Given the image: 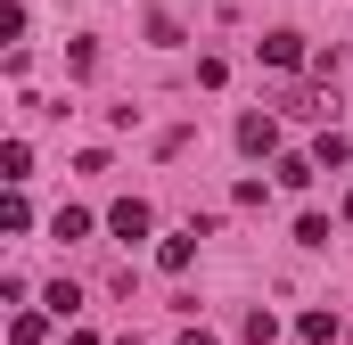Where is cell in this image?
Masks as SVG:
<instances>
[{
	"instance_id": "7a4b0ae2",
	"label": "cell",
	"mask_w": 353,
	"mask_h": 345,
	"mask_svg": "<svg viewBox=\"0 0 353 345\" xmlns=\"http://www.w3.org/2000/svg\"><path fill=\"white\" fill-rule=\"evenodd\" d=\"M255 50H263V66H279V75H296V66H312V50H304V33H263Z\"/></svg>"
},
{
	"instance_id": "3957f363",
	"label": "cell",
	"mask_w": 353,
	"mask_h": 345,
	"mask_svg": "<svg viewBox=\"0 0 353 345\" xmlns=\"http://www.w3.org/2000/svg\"><path fill=\"white\" fill-rule=\"evenodd\" d=\"M197 239H214V222H189V230H173V239L157 247V263H165V271H189V263H197Z\"/></svg>"
},
{
	"instance_id": "30bf717a",
	"label": "cell",
	"mask_w": 353,
	"mask_h": 345,
	"mask_svg": "<svg viewBox=\"0 0 353 345\" xmlns=\"http://www.w3.org/2000/svg\"><path fill=\"white\" fill-rule=\"evenodd\" d=\"M296 337H304V345H337V313H304Z\"/></svg>"
},
{
	"instance_id": "5bb4252c",
	"label": "cell",
	"mask_w": 353,
	"mask_h": 345,
	"mask_svg": "<svg viewBox=\"0 0 353 345\" xmlns=\"http://www.w3.org/2000/svg\"><path fill=\"white\" fill-rule=\"evenodd\" d=\"M239 329H247V345H271V337H279V321H271V313H247Z\"/></svg>"
},
{
	"instance_id": "6da1fadb",
	"label": "cell",
	"mask_w": 353,
	"mask_h": 345,
	"mask_svg": "<svg viewBox=\"0 0 353 345\" xmlns=\"http://www.w3.org/2000/svg\"><path fill=\"white\" fill-rule=\"evenodd\" d=\"M239 148H247V157H279V115L247 107V115H239Z\"/></svg>"
},
{
	"instance_id": "277c9868",
	"label": "cell",
	"mask_w": 353,
	"mask_h": 345,
	"mask_svg": "<svg viewBox=\"0 0 353 345\" xmlns=\"http://www.w3.org/2000/svg\"><path fill=\"white\" fill-rule=\"evenodd\" d=\"M107 230H115V239H148V230H157V214H148V197H123V206L107 214Z\"/></svg>"
},
{
	"instance_id": "e0dca14e",
	"label": "cell",
	"mask_w": 353,
	"mask_h": 345,
	"mask_svg": "<svg viewBox=\"0 0 353 345\" xmlns=\"http://www.w3.org/2000/svg\"><path fill=\"white\" fill-rule=\"evenodd\" d=\"M345 222H353V189H345Z\"/></svg>"
},
{
	"instance_id": "8992f818",
	"label": "cell",
	"mask_w": 353,
	"mask_h": 345,
	"mask_svg": "<svg viewBox=\"0 0 353 345\" xmlns=\"http://www.w3.org/2000/svg\"><path fill=\"white\" fill-rule=\"evenodd\" d=\"M271 172H279V189H312L321 157H271Z\"/></svg>"
},
{
	"instance_id": "4fadbf2b",
	"label": "cell",
	"mask_w": 353,
	"mask_h": 345,
	"mask_svg": "<svg viewBox=\"0 0 353 345\" xmlns=\"http://www.w3.org/2000/svg\"><path fill=\"white\" fill-rule=\"evenodd\" d=\"M41 304H50V313H58V321H66V313H83V288H74V279H58V288H50V296H41Z\"/></svg>"
},
{
	"instance_id": "52a82bcc",
	"label": "cell",
	"mask_w": 353,
	"mask_h": 345,
	"mask_svg": "<svg viewBox=\"0 0 353 345\" xmlns=\"http://www.w3.org/2000/svg\"><path fill=\"white\" fill-rule=\"evenodd\" d=\"M279 107H288V115H312V124H329V107H337V99H329V90H288Z\"/></svg>"
},
{
	"instance_id": "9a60e30c",
	"label": "cell",
	"mask_w": 353,
	"mask_h": 345,
	"mask_svg": "<svg viewBox=\"0 0 353 345\" xmlns=\"http://www.w3.org/2000/svg\"><path fill=\"white\" fill-rule=\"evenodd\" d=\"M181 345H214V337H205V329H189V337H181Z\"/></svg>"
},
{
	"instance_id": "9c48e42d",
	"label": "cell",
	"mask_w": 353,
	"mask_h": 345,
	"mask_svg": "<svg viewBox=\"0 0 353 345\" xmlns=\"http://www.w3.org/2000/svg\"><path fill=\"white\" fill-rule=\"evenodd\" d=\"M50 321H58V313H17V321H8V345H41Z\"/></svg>"
},
{
	"instance_id": "ba28073f",
	"label": "cell",
	"mask_w": 353,
	"mask_h": 345,
	"mask_svg": "<svg viewBox=\"0 0 353 345\" xmlns=\"http://www.w3.org/2000/svg\"><path fill=\"white\" fill-rule=\"evenodd\" d=\"M50 239H66V247L90 239V214H83V206H58V214H50Z\"/></svg>"
},
{
	"instance_id": "7c38bea8",
	"label": "cell",
	"mask_w": 353,
	"mask_h": 345,
	"mask_svg": "<svg viewBox=\"0 0 353 345\" xmlns=\"http://www.w3.org/2000/svg\"><path fill=\"white\" fill-rule=\"evenodd\" d=\"M0 230H33V206H25V189H8V206H0Z\"/></svg>"
},
{
	"instance_id": "5b68a950",
	"label": "cell",
	"mask_w": 353,
	"mask_h": 345,
	"mask_svg": "<svg viewBox=\"0 0 353 345\" xmlns=\"http://www.w3.org/2000/svg\"><path fill=\"white\" fill-rule=\"evenodd\" d=\"M312 157H321V172H337V165L353 157V140L337 132V124H321V140H312Z\"/></svg>"
},
{
	"instance_id": "2e32d148",
	"label": "cell",
	"mask_w": 353,
	"mask_h": 345,
	"mask_svg": "<svg viewBox=\"0 0 353 345\" xmlns=\"http://www.w3.org/2000/svg\"><path fill=\"white\" fill-rule=\"evenodd\" d=\"M66 345H99V337H90V329H74V337H66Z\"/></svg>"
},
{
	"instance_id": "8fae6325",
	"label": "cell",
	"mask_w": 353,
	"mask_h": 345,
	"mask_svg": "<svg viewBox=\"0 0 353 345\" xmlns=\"http://www.w3.org/2000/svg\"><path fill=\"white\" fill-rule=\"evenodd\" d=\"M0 172H8V189H17V181L33 172V148H25V140H8V148H0Z\"/></svg>"
}]
</instances>
